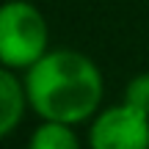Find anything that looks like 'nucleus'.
Segmentation results:
<instances>
[{"label": "nucleus", "mask_w": 149, "mask_h": 149, "mask_svg": "<svg viewBox=\"0 0 149 149\" xmlns=\"http://www.w3.org/2000/svg\"><path fill=\"white\" fill-rule=\"evenodd\" d=\"M25 94L44 122L77 124L86 122L100 105L102 74L88 55L53 50L28 69Z\"/></svg>", "instance_id": "1"}, {"label": "nucleus", "mask_w": 149, "mask_h": 149, "mask_svg": "<svg viewBox=\"0 0 149 149\" xmlns=\"http://www.w3.org/2000/svg\"><path fill=\"white\" fill-rule=\"evenodd\" d=\"M50 31L42 11L25 0L0 6V64L11 69H31L47 53Z\"/></svg>", "instance_id": "2"}, {"label": "nucleus", "mask_w": 149, "mask_h": 149, "mask_svg": "<svg viewBox=\"0 0 149 149\" xmlns=\"http://www.w3.org/2000/svg\"><path fill=\"white\" fill-rule=\"evenodd\" d=\"M91 149H149V113L133 105H116L94 119Z\"/></svg>", "instance_id": "3"}, {"label": "nucleus", "mask_w": 149, "mask_h": 149, "mask_svg": "<svg viewBox=\"0 0 149 149\" xmlns=\"http://www.w3.org/2000/svg\"><path fill=\"white\" fill-rule=\"evenodd\" d=\"M25 100H28V94L19 86V80L8 69L0 66V138L8 135L19 124L22 111H25Z\"/></svg>", "instance_id": "4"}, {"label": "nucleus", "mask_w": 149, "mask_h": 149, "mask_svg": "<svg viewBox=\"0 0 149 149\" xmlns=\"http://www.w3.org/2000/svg\"><path fill=\"white\" fill-rule=\"evenodd\" d=\"M28 149H80V144H77V135L72 133L69 124L44 122L31 135V146Z\"/></svg>", "instance_id": "5"}, {"label": "nucleus", "mask_w": 149, "mask_h": 149, "mask_svg": "<svg viewBox=\"0 0 149 149\" xmlns=\"http://www.w3.org/2000/svg\"><path fill=\"white\" fill-rule=\"evenodd\" d=\"M124 102L138 111L149 113V74H138L127 83V91H124Z\"/></svg>", "instance_id": "6"}]
</instances>
